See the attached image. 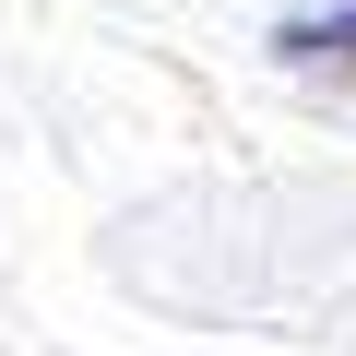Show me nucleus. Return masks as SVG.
I'll return each mask as SVG.
<instances>
[{"label": "nucleus", "mask_w": 356, "mask_h": 356, "mask_svg": "<svg viewBox=\"0 0 356 356\" xmlns=\"http://www.w3.org/2000/svg\"><path fill=\"white\" fill-rule=\"evenodd\" d=\"M285 60H356V0H344V13H297L285 24Z\"/></svg>", "instance_id": "obj_1"}]
</instances>
